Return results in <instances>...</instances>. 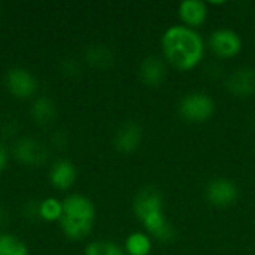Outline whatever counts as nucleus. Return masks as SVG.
I'll list each match as a JSON object with an SVG mask.
<instances>
[{
	"label": "nucleus",
	"instance_id": "obj_7",
	"mask_svg": "<svg viewBox=\"0 0 255 255\" xmlns=\"http://www.w3.org/2000/svg\"><path fill=\"white\" fill-rule=\"evenodd\" d=\"M6 87L16 99H28L37 90V81L31 72L24 67H12L7 70L4 78Z\"/></svg>",
	"mask_w": 255,
	"mask_h": 255
},
{
	"label": "nucleus",
	"instance_id": "obj_16",
	"mask_svg": "<svg viewBox=\"0 0 255 255\" xmlns=\"http://www.w3.org/2000/svg\"><path fill=\"white\" fill-rule=\"evenodd\" d=\"M0 255H28V248L15 235L0 233Z\"/></svg>",
	"mask_w": 255,
	"mask_h": 255
},
{
	"label": "nucleus",
	"instance_id": "obj_17",
	"mask_svg": "<svg viewBox=\"0 0 255 255\" xmlns=\"http://www.w3.org/2000/svg\"><path fill=\"white\" fill-rule=\"evenodd\" d=\"M84 255H127L124 248L112 241H93L85 247Z\"/></svg>",
	"mask_w": 255,
	"mask_h": 255
},
{
	"label": "nucleus",
	"instance_id": "obj_1",
	"mask_svg": "<svg viewBox=\"0 0 255 255\" xmlns=\"http://www.w3.org/2000/svg\"><path fill=\"white\" fill-rule=\"evenodd\" d=\"M163 60L179 72L197 69L206 55V42L199 30L173 24L167 27L160 39Z\"/></svg>",
	"mask_w": 255,
	"mask_h": 255
},
{
	"label": "nucleus",
	"instance_id": "obj_5",
	"mask_svg": "<svg viewBox=\"0 0 255 255\" xmlns=\"http://www.w3.org/2000/svg\"><path fill=\"white\" fill-rule=\"evenodd\" d=\"M208 46L211 52L220 60H232L238 57L244 49L242 36L227 27L215 28L208 37Z\"/></svg>",
	"mask_w": 255,
	"mask_h": 255
},
{
	"label": "nucleus",
	"instance_id": "obj_4",
	"mask_svg": "<svg viewBox=\"0 0 255 255\" xmlns=\"http://www.w3.org/2000/svg\"><path fill=\"white\" fill-rule=\"evenodd\" d=\"M181 118L193 124L209 121L215 114V102L205 91H190L178 103Z\"/></svg>",
	"mask_w": 255,
	"mask_h": 255
},
{
	"label": "nucleus",
	"instance_id": "obj_15",
	"mask_svg": "<svg viewBox=\"0 0 255 255\" xmlns=\"http://www.w3.org/2000/svg\"><path fill=\"white\" fill-rule=\"evenodd\" d=\"M57 115V108L54 102L48 97H37L31 105V117L39 124L51 123Z\"/></svg>",
	"mask_w": 255,
	"mask_h": 255
},
{
	"label": "nucleus",
	"instance_id": "obj_13",
	"mask_svg": "<svg viewBox=\"0 0 255 255\" xmlns=\"http://www.w3.org/2000/svg\"><path fill=\"white\" fill-rule=\"evenodd\" d=\"M76 167L69 160H60L57 161L49 172V181L51 184L58 190H67L70 188L76 181Z\"/></svg>",
	"mask_w": 255,
	"mask_h": 255
},
{
	"label": "nucleus",
	"instance_id": "obj_10",
	"mask_svg": "<svg viewBox=\"0 0 255 255\" xmlns=\"http://www.w3.org/2000/svg\"><path fill=\"white\" fill-rule=\"evenodd\" d=\"M13 155L19 163L25 166H42L48 158L45 146L33 137L19 139L15 143Z\"/></svg>",
	"mask_w": 255,
	"mask_h": 255
},
{
	"label": "nucleus",
	"instance_id": "obj_18",
	"mask_svg": "<svg viewBox=\"0 0 255 255\" xmlns=\"http://www.w3.org/2000/svg\"><path fill=\"white\" fill-rule=\"evenodd\" d=\"M85 58L91 66L100 67V69L109 66L114 61V55H112L111 49L108 46H103V45H96V46L88 48Z\"/></svg>",
	"mask_w": 255,
	"mask_h": 255
},
{
	"label": "nucleus",
	"instance_id": "obj_8",
	"mask_svg": "<svg viewBox=\"0 0 255 255\" xmlns=\"http://www.w3.org/2000/svg\"><path fill=\"white\" fill-rule=\"evenodd\" d=\"M227 91L238 99H248L255 93V69L242 66L235 69L226 81Z\"/></svg>",
	"mask_w": 255,
	"mask_h": 255
},
{
	"label": "nucleus",
	"instance_id": "obj_2",
	"mask_svg": "<svg viewBox=\"0 0 255 255\" xmlns=\"http://www.w3.org/2000/svg\"><path fill=\"white\" fill-rule=\"evenodd\" d=\"M133 214L152 239L167 244L175 239V227L164 211V199L160 190L145 187L133 199Z\"/></svg>",
	"mask_w": 255,
	"mask_h": 255
},
{
	"label": "nucleus",
	"instance_id": "obj_11",
	"mask_svg": "<svg viewBox=\"0 0 255 255\" xmlns=\"http://www.w3.org/2000/svg\"><path fill=\"white\" fill-rule=\"evenodd\" d=\"M143 139V131L139 124L128 121L123 124L115 136H114V146L121 154H133L139 149Z\"/></svg>",
	"mask_w": 255,
	"mask_h": 255
},
{
	"label": "nucleus",
	"instance_id": "obj_3",
	"mask_svg": "<svg viewBox=\"0 0 255 255\" xmlns=\"http://www.w3.org/2000/svg\"><path fill=\"white\" fill-rule=\"evenodd\" d=\"M64 235L72 241L87 238L96 223V206L87 196L70 194L63 200V214L60 218Z\"/></svg>",
	"mask_w": 255,
	"mask_h": 255
},
{
	"label": "nucleus",
	"instance_id": "obj_19",
	"mask_svg": "<svg viewBox=\"0 0 255 255\" xmlns=\"http://www.w3.org/2000/svg\"><path fill=\"white\" fill-rule=\"evenodd\" d=\"M37 212H39L40 218H43L45 221H51V223L60 221L61 214H63V202H60L54 197H48L39 203Z\"/></svg>",
	"mask_w": 255,
	"mask_h": 255
},
{
	"label": "nucleus",
	"instance_id": "obj_14",
	"mask_svg": "<svg viewBox=\"0 0 255 255\" xmlns=\"http://www.w3.org/2000/svg\"><path fill=\"white\" fill-rule=\"evenodd\" d=\"M152 247V238L146 232H133L126 238L123 248L127 255H149Z\"/></svg>",
	"mask_w": 255,
	"mask_h": 255
},
{
	"label": "nucleus",
	"instance_id": "obj_9",
	"mask_svg": "<svg viewBox=\"0 0 255 255\" xmlns=\"http://www.w3.org/2000/svg\"><path fill=\"white\" fill-rule=\"evenodd\" d=\"M179 24L199 30L209 18V6L202 0H184L178 4Z\"/></svg>",
	"mask_w": 255,
	"mask_h": 255
},
{
	"label": "nucleus",
	"instance_id": "obj_12",
	"mask_svg": "<svg viewBox=\"0 0 255 255\" xmlns=\"http://www.w3.org/2000/svg\"><path fill=\"white\" fill-rule=\"evenodd\" d=\"M167 75L166 61L157 55H148L139 66V78L148 87H160Z\"/></svg>",
	"mask_w": 255,
	"mask_h": 255
},
{
	"label": "nucleus",
	"instance_id": "obj_6",
	"mask_svg": "<svg viewBox=\"0 0 255 255\" xmlns=\"http://www.w3.org/2000/svg\"><path fill=\"white\" fill-rule=\"evenodd\" d=\"M205 196L209 205L224 209L233 206L238 202L239 190L233 181L227 178H215L208 182Z\"/></svg>",
	"mask_w": 255,
	"mask_h": 255
},
{
	"label": "nucleus",
	"instance_id": "obj_20",
	"mask_svg": "<svg viewBox=\"0 0 255 255\" xmlns=\"http://www.w3.org/2000/svg\"><path fill=\"white\" fill-rule=\"evenodd\" d=\"M7 160H9L7 149L4 148V145H3V143H0V172H3V169L6 167Z\"/></svg>",
	"mask_w": 255,
	"mask_h": 255
}]
</instances>
